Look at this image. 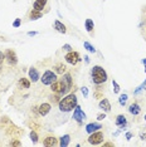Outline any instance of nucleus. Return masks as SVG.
Wrapping results in <instances>:
<instances>
[{
  "label": "nucleus",
  "mask_w": 146,
  "mask_h": 147,
  "mask_svg": "<svg viewBox=\"0 0 146 147\" xmlns=\"http://www.w3.org/2000/svg\"><path fill=\"white\" fill-rule=\"evenodd\" d=\"M72 87V77L71 74H64L61 78V81H55L51 84V88L53 92L59 93V94H66Z\"/></svg>",
  "instance_id": "f257e3e1"
},
{
  "label": "nucleus",
  "mask_w": 146,
  "mask_h": 147,
  "mask_svg": "<svg viewBox=\"0 0 146 147\" xmlns=\"http://www.w3.org/2000/svg\"><path fill=\"white\" fill-rule=\"evenodd\" d=\"M76 106H77V97H76V94H73V93L66 96L58 103L59 111H62V112H71Z\"/></svg>",
  "instance_id": "f03ea898"
},
{
  "label": "nucleus",
  "mask_w": 146,
  "mask_h": 147,
  "mask_svg": "<svg viewBox=\"0 0 146 147\" xmlns=\"http://www.w3.org/2000/svg\"><path fill=\"white\" fill-rule=\"evenodd\" d=\"M91 74H92V81H93L95 84H102L107 81V73L101 65H95L91 71Z\"/></svg>",
  "instance_id": "7ed1b4c3"
},
{
  "label": "nucleus",
  "mask_w": 146,
  "mask_h": 147,
  "mask_svg": "<svg viewBox=\"0 0 146 147\" xmlns=\"http://www.w3.org/2000/svg\"><path fill=\"white\" fill-rule=\"evenodd\" d=\"M41 81L43 84L45 86H51L52 83H54L57 81V73L55 72H52V71H45L43 73V77L41 78Z\"/></svg>",
  "instance_id": "20e7f679"
},
{
  "label": "nucleus",
  "mask_w": 146,
  "mask_h": 147,
  "mask_svg": "<svg viewBox=\"0 0 146 147\" xmlns=\"http://www.w3.org/2000/svg\"><path fill=\"white\" fill-rule=\"evenodd\" d=\"M103 133L101 131H96L93 133H89V137H88V142L91 145H99V143L103 142Z\"/></svg>",
  "instance_id": "39448f33"
},
{
  "label": "nucleus",
  "mask_w": 146,
  "mask_h": 147,
  "mask_svg": "<svg viewBox=\"0 0 146 147\" xmlns=\"http://www.w3.org/2000/svg\"><path fill=\"white\" fill-rule=\"evenodd\" d=\"M64 59H66V62L69 63V64H72V65H74V64H77L78 62H81L79 54L77 52H73V51L67 53V54L64 55Z\"/></svg>",
  "instance_id": "423d86ee"
},
{
  "label": "nucleus",
  "mask_w": 146,
  "mask_h": 147,
  "mask_svg": "<svg viewBox=\"0 0 146 147\" xmlns=\"http://www.w3.org/2000/svg\"><path fill=\"white\" fill-rule=\"evenodd\" d=\"M73 119L77 121L78 123H82V121L86 119V113L81 109L79 106H76L74 107V112H73Z\"/></svg>",
  "instance_id": "0eeeda50"
},
{
  "label": "nucleus",
  "mask_w": 146,
  "mask_h": 147,
  "mask_svg": "<svg viewBox=\"0 0 146 147\" xmlns=\"http://www.w3.org/2000/svg\"><path fill=\"white\" fill-rule=\"evenodd\" d=\"M5 59L8 61L9 65H16V63H18V58H16L15 52L10 51V49H8V51L5 52Z\"/></svg>",
  "instance_id": "6e6552de"
},
{
  "label": "nucleus",
  "mask_w": 146,
  "mask_h": 147,
  "mask_svg": "<svg viewBox=\"0 0 146 147\" xmlns=\"http://www.w3.org/2000/svg\"><path fill=\"white\" fill-rule=\"evenodd\" d=\"M116 126L118 127L120 129H124L126 125H127V121H126V117L124 115H118L117 117H116Z\"/></svg>",
  "instance_id": "1a4fd4ad"
},
{
  "label": "nucleus",
  "mask_w": 146,
  "mask_h": 147,
  "mask_svg": "<svg viewBox=\"0 0 146 147\" xmlns=\"http://www.w3.org/2000/svg\"><path fill=\"white\" fill-rule=\"evenodd\" d=\"M102 128V125H99V123H88L87 126H86V132L87 133H93L96 131H98V129Z\"/></svg>",
  "instance_id": "9d476101"
},
{
  "label": "nucleus",
  "mask_w": 146,
  "mask_h": 147,
  "mask_svg": "<svg viewBox=\"0 0 146 147\" xmlns=\"http://www.w3.org/2000/svg\"><path fill=\"white\" fill-rule=\"evenodd\" d=\"M98 107H99V109H102V111H105V112H110L111 111V105H110V102H108V99H101L98 103Z\"/></svg>",
  "instance_id": "9b49d317"
},
{
  "label": "nucleus",
  "mask_w": 146,
  "mask_h": 147,
  "mask_svg": "<svg viewBox=\"0 0 146 147\" xmlns=\"http://www.w3.org/2000/svg\"><path fill=\"white\" fill-rule=\"evenodd\" d=\"M49 111H51V105H49V103H43V105H41L38 108V112L41 116H47L49 113Z\"/></svg>",
  "instance_id": "f8f14e48"
},
{
  "label": "nucleus",
  "mask_w": 146,
  "mask_h": 147,
  "mask_svg": "<svg viewBox=\"0 0 146 147\" xmlns=\"http://www.w3.org/2000/svg\"><path fill=\"white\" fill-rule=\"evenodd\" d=\"M128 112L134 116H137V115H140V112H141V107L139 106L137 103H132V105H130V107H128Z\"/></svg>",
  "instance_id": "ddd939ff"
},
{
  "label": "nucleus",
  "mask_w": 146,
  "mask_h": 147,
  "mask_svg": "<svg viewBox=\"0 0 146 147\" xmlns=\"http://www.w3.org/2000/svg\"><path fill=\"white\" fill-rule=\"evenodd\" d=\"M28 74H29V78H30V81H32V82H36L39 78H41V77H39L38 71H36L35 68H33V67H32L30 69H29Z\"/></svg>",
  "instance_id": "4468645a"
},
{
  "label": "nucleus",
  "mask_w": 146,
  "mask_h": 147,
  "mask_svg": "<svg viewBox=\"0 0 146 147\" xmlns=\"http://www.w3.org/2000/svg\"><path fill=\"white\" fill-rule=\"evenodd\" d=\"M47 1H48V0H35L34 4H33V9L42 11L43 8H44L45 4H47Z\"/></svg>",
  "instance_id": "2eb2a0df"
},
{
  "label": "nucleus",
  "mask_w": 146,
  "mask_h": 147,
  "mask_svg": "<svg viewBox=\"0 0 146 147\" xmlns=\"http://www.w3.org/2000/svg\"><path fill=\"white\" fill-rule=\"evenodd\" d=\"M30 87V82L28 81L26 78H20L18 82V88L19 89H28Z\"/></svg>",
  "instance_id": "dca6fc26"
},
{
  "label": "nucleus",
  "mask_w": 146,
  "mask_h": 147,
  "mask_svg": "<svg viewBox=\"0 0 146 147\" xmlns=\"http://www.w3.org/2000/svg\"><path fill=\"white\" fill-rule=\"evenodd\" d=\"M54 29H55L57 32L62 33V34H64V33L67 32V29H66V25L63 24V23H61L59 20H55V22H54Z\"/></svg>",
  "instance_id": "f3484780"
},
{
  "label": "nucleus",
  "mask_w": 146,
  "mask_h": 147,
  "mask_svg": "<svg viewBox=\"0 0 146 147\" xmlns=\"http://www.w3.org/2000/svg\"><path fill=\"white\" fill-rule=\"evenodd\" d=\"M43 145L48 147V146H57L59 143L57 141V138H54V137H47V138L44 140V142H43Z\"/></svg>",
  "instance_id": "a211bd4d"
},
{
  "label": "nucleus",
  "mask_w": 146,
  "mask_h": 147,
  "mask_svg": "<svg viewBox=\"0 0 146 147\" xmlns=\"http://www.w3.org/2000/svg\"><path fill=\"white\" fill-rule=\"evenodd\" d=\"M84 26H86V30H87L88 33H92V32H93V28H95L93 20H92V19H86Z\"/></svg>",
  "instance_id": "6ab92c4d"
},
{
  "label": "nucleus",
  "mask_w": 146,
  "mask_h": 147,
  "mask_svg": "<svg viewBox=\"0 0 146 147\" xmlns=\"http://www.w3.org/2000/svg\"><path fill=\"white\" fill-rule=\"evenodd\" d=\"M69 141H71V137H69V135H64L63 137H61L59 146H61V147H67L69 145Z\"/></svg>",
  "instance_id": "aec40b11"
},
{
  "label": "nucleus",
  "mask_w": 146,
  "mask_h": 147,
  "mask_svg": "<svg viewBox=\"0 0 146 147\" xmlns=\"http://www.w3.org/2000/svg\"><path fill=\"white\" fill-rule=\"evenodd\" d=\"M39 18H42V11L33 9L30 13V20H36V19H39Z\"/></svg>",
  "instance_id": "412c9836"
},
{
  "label": "nucleus",
  "mask_w": 146,
  "mask_h": 147,
  "mask_svg": "<svg viewBox=\"0 0 146 147\" xmlns=\"http://www.w3.org/2000/svg\"><path fill=\"white\" fill-rule=\"evenodd\" d=\"M54 71H55V73H58V74H63V73L66 72V65L64 64H57L54 67Z\"/></svg>",
  "instance_id": "4be33fe9"
},
{
  "label": "nucleus",
  "mask_w": 146,
  "mask_h": 147,
  "mask_svg": "<svg viewBox=\"0 0 146 147\" xmlns=\"http://www.w3.org/2000/svg\"><path fill=\"white\" fill-rule=\"evenodd\" d=\"M83 47H84L86 49H87L88 52H91V53H96V48H95V47L92 45L89 42H84V43H83Z\"/></svg>",
  "instance_id": "5701e85b"
},
{
  "label": "nucleus",
  "mask_w": 146,
  "mask_h": 147,
  "mask_svg": "<svg viewBox=\"0 0 146 147\" xmlns=\"http://www.w3.org/2000/svg\"><path fill=\"white\" fill-rule=\"evenodd\" d=\"M127 99H128V96L126 94V93H125V94H121L120 98H118V103H120V106L124 107L126 105V102H127Z\"/></svg>",
  "instance_id": "b1692460"
},
{
  "label": "nucleus",
  "mask_w": 146,
  "mask_h": 147,
  "mask_svg": "<svg viewBox=\"0 0 146 147\" xmlns=\"http://www.w3.org/2000/svg\"><path fill=\"white\" fill-rule=\"evenodd\" d=\"M145 87H146V78H145V81H144V83H142V84H140L137 87V88L135 89L134 91V94H139V93H140L142 89H145Z\"/></svg>",
  "instance_id": "393cba45"
},
{
  "label": "nucleus",
  "mask_w": 146,
  "mask_h": 147,
  "mask_svg": "<svg viewBox=\"0 0 146 147\" xmlns=\"http://www.w3.org/2000/svg\"><path fill=\"white\" fill-rule=\"evenodd\" d=\"M29 136H30V140L33 141V143H36V142H38V135H36L35 131H32Z\"/></svg>",
  "instance_id": "a878e982"
},
{
  "label": "nucleus",
  "mask_w": 146,
  "mask_h": 147,
  "mask_svg": "<svg viewBox=\"0 0 146 147\" xmlns=\"http://www.w3.org/2000/svg\"><path fill=\"white\" fill-rule=\"evenodd\" d=\"M112 84H114V92L115 93H118V92H120V86H118V83L117 82H116V81H112Z\"/></svg>",
  "instance_id": "bb28decb"
},
{
  "label": "nucleus",
  "mask_w": 146,
  "mask_h": 147,
  "mask_svg": "<svg viewBox=\"0 0 146 147\" xmlns=\"http://www.w3.org/2000/svg\"><path fill=\"white\" fill-rule=\"evenodd\" d=\"M20 24H22V20L18 18V19H15V20H14V23H13V26H14V28H19Z\"/></svg>",
  "instance_id": "cd10ccee"
},
{
  "label": "nucleus",
  "mask_w": 146,
  "mask_h": 147,
  "mask_svg": "<svg viewBox=\"0 0 146 147\" xmlns=\"http://www.w3.org/2000/svg\"><path fill=\"white\" fill-rule=\"evenodd\" d=\"M81 91H82V94H83L84 98H87L88 97V89L86 88V87H83V88H81Z\"/></svg>",
  "instance_id": "c85d7f7f"
},
{
  "label": "nucleus",
  "mask_w": 146,
  "mask_h": 147,
  "mask_svg": "<svg viewBox=\"0 0 146 147\" xmlns=\"http://www.w3.org/2000/svg\"><path fill=\"white\" fill-rule=\"evenodd\" d=\"M4 59H5V54L3 52H0V65L3 64V61H4Z\"/></svg>",
  "instance_id": "c756f323"
},
{
  "label": "nucleus",
  "mask_w": 146,
  "mask_h": 147,
  "mask_svg": "<svg viewBox=\"0 0 146 147\" xmlns=\"http://www.w3.org/2000/svg\"><path fill=\"white\" fill-rule=\"evenodd\" d=\"M63 49H64V51H68V52L72 51V48H71V45H69V44H64V45H63Z\"/></svg>",
  "instance_id": "7c9ffc66"
},
{
  "label": "nucleus",
  "mask_w": 146,
  "mask_h": 147,
  "mask_svg": "<svg viewBox=\"0 0 146 147\" xmlns=\"http://www.w3.org/2000/svg\"><path fill=\"white\" fill-rule=\"evenodd\" d=\"M10 146H22V143L19 141H11L10 142Z\"/></svg>",
  "instance_id": "2f4dec72"
},
{
  "label": "nucleus",
  "mask_w": 146,
  "mask_h": 147,
  "mask_svg": "<svg viewBox=\"0 0 146 147\" xmlns=\"http://www.w3.org/2000/svg\"><path fill=\"white\" fill-rule=\"evenodd\" d=\"M105 118H106V115H105V113H103V115L101 113V115L97 116V119H98V121H102V119H105Z\"/></svg>",
  "instance_id": "473e14b6"
},
{
  "label": "nucleus",
  "mask_w": 146,
  "mask_h": 147,
  "mask_svg": "<svg viewBox=\"0 0 146 147\" xmlns=\"http://www.w3.org/2000/svg\"><path fill=\"white\" fill-rule=\"evenodd\" d=\"M131 138H132V133L131 132H127V133H126V140H127V141H130Z\"/></svg>",
  "instance_id": "72a5a7b5"
},
{
  "label": "nucleus",
  "mask_w": 146,
  "mask_h": 147,
  "mask_svg": "<svg viewBox=\"0 0 146 147\" xmlns=\"http://www.w3.org/2000/svg\"><path fill=\"white\" fill-rule=\"evenodd\" d=\"M28 35L29 36H34V35H36V32H28Z\"/></svg>",
  "instance_id": "f704fd0d"
},
{
  "label": "nucleus",
  "mask_w": 146,
  "mask_h": 147,
  "mask_svg": "<svg viewBox=\"0 0 146 147\" xmlns=\"http://www.w3.org/2000/svg\"><path fill=\"white\" fill-rule=\"evenodd\" d=\"M140 138L141 140H146V132L145 133H140Z\"/></svg>",
  "instance_id": "c9c22d12"
},
{
  "label": "nucleus",
  "mask_w": 146,
  "mask_h": 147,
  "mask_svg": "<svg viewBox=\"0 0 146 147\" xmlns=\"http://www.w3.org/2000/svg\"><path fill=\"white\" fill-rule=\"evenodd\" d=\"M84 62L86 63H89V57L88 55H84Z\"/></svg>",
  "instance_id": "e433bc0d"
},
{
  "label": "nucleus",
  "mask_w": 146,
  "mask_h": 147,
  "mask_svg": "<svg viewBox=\"0 0 146 147\" xmlns=\"http://www.w3.org/2000/svg\"><path fill=\"white\" fill-rule=\"evenodd\" d=\"M141 63H142V64H144V65H146V58H145V59H142Z\"/></svg>",
  "instance_id": "4c0bfd02"
},
{
  "label": "nucleus",
  "mask_w": 146,
  "mask_h": 147,
  "mask_svg": "<svg viewBox=\"0 0 146 147\" xmlns=\"http://www.w3.org/2000/svg\"><path fill=\"white\" fill-rule=\"evenodd\" d=\"M145 121H146V115H145Z\"/></svg>",
  "instance_id": "58836bf2"
},
{
  "label": "nucleus",
  "mask_w": 146,
  "mask_h": 147,
  "mask_svg": "<svg viewBox=\"0 0 146 147\" xmlns=\"http://www.w3.org/2000/svg\"><path fill=\"white\" fill-rule=\"evenodd\" d=\"M145 72H146V65H145Z\"/></svg>",
  "instance_id": "ea45409f"
},
{
  "label": "nucleus",
  "mask_w": 146,
  "mask_h": 147,
  "mask_svg": "<svg viewBox=\"0 0 146 147\" xmlns=\"http://www.w3.org/2000/svg\"><path fill=\"white\" fill-rule=\"evenodd\" d=\"M145 89H146V87H145Z\"/></svg>",
  "instance_id": "a19ab883"
}]
</instances>
